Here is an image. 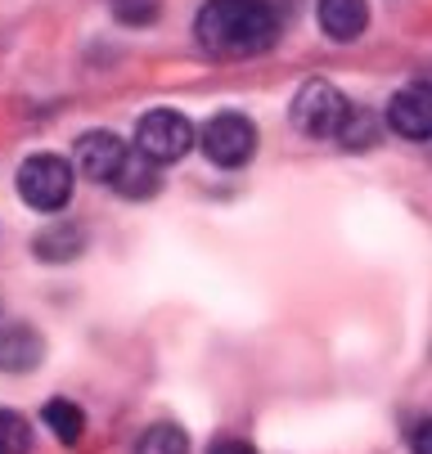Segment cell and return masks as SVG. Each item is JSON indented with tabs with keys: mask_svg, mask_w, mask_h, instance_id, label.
<instances>
[{
	"mask_svg": "<svg viewBox=\"0 0 432 454\" xmlns=\"http://www.w3.org/2000/svg\"><path fill=\"white\" fill-rule=\"evenodd\" d=\"M194 36L216 59H253L275 45L279 19L266 0H208L199 10Z\"/></svg>",
	"mask_w": 432,
	"mask_h": 454,
	"instance_id": "obj_1",
	"label": "cell"
},
{
	"mask_svg": "<svg viewBox=\"0 0 432 454\" xmlns=\"http://www.w3.org/2000/svg\"><path fill=\"white\" fill-rule=\"evenodd\" d=\"M199 145V131L194 121L176 113V108H153L136 121V153L153 167H167V162H180Z\"/></svg>",
	"mask_w": 432,
	"mask_h": 454,
	"instance_id": "obj_2",
	"label": "cell"
},
{
	"mask_svg": "<svg viewBox=\"0 0 432 454\" xmlns=\"http://www.w3.org/2000/svg\"><path fill=\"white\" fill-rule=\"evenodd\" d=\"M347 117H351V104L329 82H306L293 95V126L302 136H311V140H338Z\"/></svg>",
	"mask_w": 432,
	"mask_h": 454,
	"instance_id": "obj_3",
	"label": "cell"
},
{
	"mask_svg": "<svg viewBox=\"0 0 432 454\" xmlns=\"http://www.w3.org/2000/svg\"><path fill=\"white\" fill-rule=\"evenodd\" d=\"M19 199L36 212H59L73 199V162L59 153H32L19 167Z\"/></svg>",
	"mask_w": 432,
	"mask_h": 454,
	"instance_id": "obj_4",
	"label": "cell"
},
{
	"mask_svg": "<svg viewBox=\"0 0 432 454\" xmlns=\"http://www.w3.org/2000/svg\"><path fill=\"white\" fill-rule=\"evenodd\" d=\"M199 145H203L208 162L234 171V167H243V162L257 153V126L243 117V113H216V117H208Z\"/></svg>",
	"mask_w": 432,
	"mask_h": 454,
	"instance_id": "obj_5",
	"label": "cell"
},
{
	"mask_svg": "<svg viewBox=\"0 0 432 454\" xmlns=\"http://www.w3.org/2000/svg\"><path fill=\"white\" fill-rule=\"evenodd\" d=\"M127 158H131L127 140L113 136V131H86V136H77V145H73V167H77L86 180H95V184H113Z\"/></svg>",
	"mask_w": 432,
	"mask_h": 454,
	"instance_id": "obj_6",
	"label": "cell"
},
{
	"mask_svg": "<svg viewBox=\"0 0 432 454\" xmlns=\"http://www.w3.org/2000/svg\"><path fill=\"white\" fill-rule=\"evenodd\" d=\"M388 126L401 140H432V86L414 82L388 99Z\"/></svg>",
	"mask_w": 432,
	"mask_h": 454,
	"instance_id": "obj_7",
	"label": "cell"
},
{
	"mask_svg": "<svg viewBox=\"0 0 432 454\" xmlns=\"http://www.w3.org/2000/svg\"><path fill=\"white\" fill-rule=\"evenodd\" d=\"M320 32L334 41H356L369 27V5L365 0H316Z\"/></svg>",
	"mask_w": 432,
	"mask_h": 454,
	"instance_id": "obj_8",
	"label": "cell"
},
{
	"mask_svg": "<svg viewBox=\"0 0 432 454\" xmlns=\"http://www.w3.org/2000/svg\"><path fill=\"white\" fill-rule=\"evenodd\" d=\"M41 360V333L32 329H10V333H0V369H10V373H23Z\"/></svg>",
	"mask_w": 432,
	"mask_h": 454,
	"instance_id": "obj_9",
	"label": "cell"
},
{
	"mask_svg": "<svg viewBox=\"0 0 432 454\" xmlns=\"http://www.w3.org/2000/svg\"><path fill=\"white\" fill-rule=\"evenodd\" d=\"M113 189L122 193V199H153V193H158V167L145 162L140 153H131L127 162H122Z\"/></svg>",
	"mask_w": 432,
	"mask_h": 454,
	"instance_id": "obj_10",
	"label": "cell"
},
{
	"mask_svg": "<svg viewBox=\"0 0 432 454\" xmlns=\"http://www.w3.org/2000/svg\"><path fill=\"white\" fill-rule=\"evenodd\" d=\"M41 419H45V427H50L59 441H64V445H77V441H82V432H86V414H82L73 401H64V396L45 401Z\"/></svg>",
	"mask_w": 432,
	"mask_h": 454,
	"instance_id": "obj_11",
	"label": "cell"
},
{
	"mask_svg": "<svg viewBox=\"0 0 432 454\" xmlns=\"http://www.w3.org/2000/svg\"><path fill=\"white\" fill-rule=\"evenodd\" d=\"M136 454H190V436L176 423H153L149 432H140Z\"/></svg>",
	"mask_w": 432,
	"mask_h": 454,
	"instance_id": "obj_12",
	"label": "cell"
},
{
	"mask_svg": "<svg viewBox=\"0 0 432 454\" xmlns=\"http://www.w3.org/2000/svg\"><path fill=\"white\" fill-rule=\"evenodd\" d=\"M27 445H32L27 419L14 410H0V454H27Z\"/></svg>",
	"mask_w": 432,
	"mask_h": 454,
	"instance_id": "obj_13",
	"label": "cell"
},
{
	"mask_svg": "<svg viewBox=\"0 0 432 454\" xmlns=\"http://www.w3.org/2000/svg\"><path fill=\"white\" fill-rule=\"evenodd\" d=\"M108 5H113V19H117L122 27H145V23L158 19L162 0H108Z\"/></svg>",
	"mask_w": 432,
	"mask_h": 454,
	"instance_id": "obj_14",
	"label": "cell"
},
{
	"mask_svg": "<svg viewBox=\"0 0 432 454\" xmlns=\"http://www.w3.org/2000/svg\"><path fill=\"white\" fill-rule=\"evenodd\" d=\"M77 234H73V225H54L45 239H36V256H45V262H64V256H73L77 252Z\"/></svg>",
	"mask_w": 432,
	"mask_h": 454,
	"instance_id": "obj_15",
	"label": "cell"
},
{
	"mask_svg": "<svg viewBox=\"0 0 432 454\" xmlns=\"http://www.w3.org/2000/svg\"><path fill=\"white\" fill-rule=\"evenodd\" d=\"M338 140H342L347 149H360V145H369V140H374V117L351 108V117H347V126H342V136H338Z\"/></svg>",
	"mask_w": 432,
	"mask_h": 454,
	"instance_id": "obj_16",
	"label": "cell"
},
{
	"mask_svg": "<svg viewBox=\"0 0 432 454\" xmlns=\"http://www.w3.org/2000/svg\"><path fill=\"white\" fill-rule=\"evenodd\" d=\"M410 450H414V454H432V419H428V423H419V432H414Z\"/></svg>",
	"mask_w": 432,
	"mask_h": 454,
	"instance_id": "obj_17",
	"label": "cell"
},
{
	"mask_svg": "<svg viewBox=\"0 0 432 454\" xmlns=\"http://www.w3.org/2000/svg\"><path fill=\"white\" fill-rule=\"evenodd\" d=\"M212 454H257V450H253L248 441H234V436H230V441H216Z\"/></svg>",
	"mask_w": 432,
	"mask_h": 454,
	"instance_id": "obj_18",
	"label": "cell"
}]
</instances>
